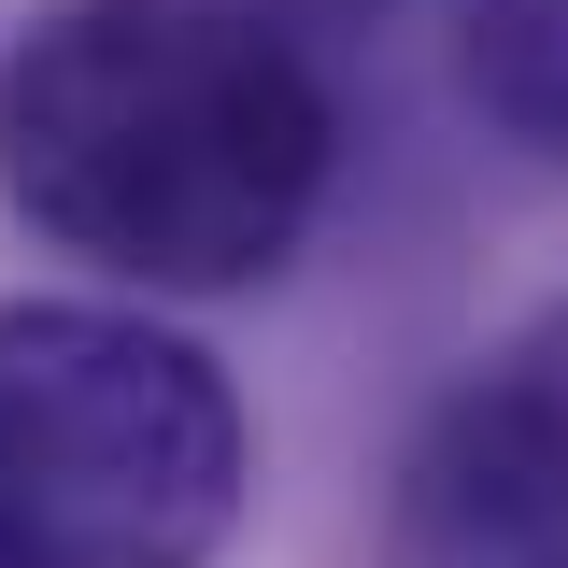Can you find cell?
<instances>
[{
    "instance_id": "3",
    "label": "cell",
    "mask_w": 568,
    "mask_h": 568,
    "mask_svg": "<svg viewBox=\"0 0 568 568\" xmlns=\"http://www.w3.org/2000/svg\"><path fill=\"white\" fill-rule=\"evenodd\" d=\"M426 511H455L469 540H568V298L440 413Z\"/></svg>"
},
{
    "instance_id": "4",
    "label": "cell",
    "mask_w": 568,
    "mask_h": 568,
    "mask_svg": "<svg viewBox=\"0 0 568 568\" xmlns=\"http://www.w3.org/2000/svg\"><path fill=\"white\" fill-rule=\"evenodd\" d=\"M455 85L497 142L568 171V0H469L455 14Z\"/></svg>"
},
{
    "instance_id": "2",
    "label": "cell",
    "mask_w": 568,
    "mask_h": 568,
    "mask_svg": "<svg viewBox=\"0 0 568 568\" xmlns=\"http://www.w3.org/2000/svg\"><path fill=\"white\" fill-rule=\"evenodd\" d=\"M256 497V426L142 298L0 313V568H213Z\"/></svg>"
},
{
    "instance_id": "1",
    "label": "cell",
    "mask_w": 568,
    "mask_h": 568,
    "mask_svg": "<svg viewBox=\"0 0 568 568\" xmlns=\"http://www.w3.org/2000/svg\"><path fill=\"white\" fill-rule=\"evenodd\" d=\"M327 171V71L256 0H58L0 58V200L142 298L271 284Z\"/></svg>"
}]
</instances>
